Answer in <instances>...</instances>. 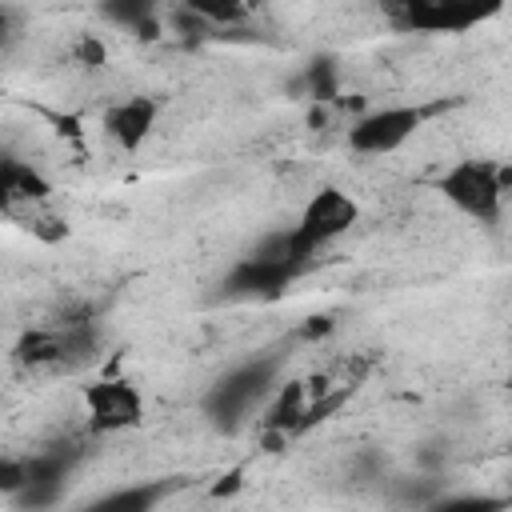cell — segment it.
Instances as JSON below:
<instances>
[{"mask_svg": "<svg viewBox=\"0 0 512 512\" xmlns=\"http://www.w3.org/2000/svg\"><path fill=\"white\" fill-rule=\"evenodd\" d=\"M104 60V44L96 36H80L76 44V64H100Z\"/></svg>", "mask_w": 512, "mask_h": 512, "instance_id": "obj_12", "label": "cell"}, {"mask_svg": "<svg viewBox=\"0 0 512 512\" xmlns=\"http://www.w3.org/2000/svg\"><path fill=\"white\" fill-rule=\"evenodd\" d=\"M100 12H104L112 24L136 28L140 36H148V28H152V20H156V12H160V0H104Z\"/></svg>", "mask_w": 512, "mask_h": 512, "instance_id": "obj_8", "label": "cell"}, {"mask_svg": "<svg viewBox=\"0 0 512 512\" xmlns=\"http://www.w3.org/2000/svg\"><path fill=\"white\" fill-rule=\"evenodd\" d=\"M84 412H88V424L104 436L112 432H128V428H140L144 424V392L132 384V380H96L84 388Z\"/></svg>", "mask_w": 512, "mask_h": 512, "instance_id": "obj_6", "label": "cell"}, {"mask_svg": "<svg viewBox=\"0 0 512 512\" xmlns=\"http://www.w3.org/2000/svg\"><path fill=\"white\" fill-rule=\"evenodd\" d=\"M428 116H432L428 104H384V108H372V112L352 120L348 148L360 152V156H392L424 128Z\"/></svg>", "mask_w": 512, "mask_h": 512, "instance_id": "obj_5", "label": "cell"}, {"mask_svg": "<svg viewBox=\"0 0 512 512\" xmlns=\"http://www.w3.org/2000/svg\"><path fill=\"white\" fill-rule=\"evenodd\" d=\"M356 220H360V204L344 188L328 184V188L312 192L304 200V208L296 212V224L284 228L288 232V248H292V256L300 264H308L320 248H328L336 236H344Z\"/></svg>", "mask_w": 512, "mask_h": 512, "instance_id": "obj_2", "label": "cell"}, {"mask_svg": "<svg viewBox=\"0 0 512 512\" xmlns=\"http://www.w3.org/2000/svg\"><path fill=\"white\" fill-rule=\"evenodd\" d=\"M276 372H280L276 356H260V360H244V364L228 368L204 392V416L216 420L220 428H236L256 404H264V396L276 384Z\"/></svg>", "mask_w": 512, "mask_h": 512, "instance_id": "obj_4", "label": "cell"}, {"mask_svg": "<svg viewBox=\"0 0 512 512\" xmlns=\"http://www.w3.org/2000/svg\"><path fill=\"white\" fill-rule=\"evenodd\" d=\"M440 196L468 220L496 224L504 212V192H508V168L484 156H464L444 168L440 176Z\"/></svg>", "mask_w": 512, "mask_h": 512, "instance_id": "obj_1", "label": "cell"}, {"mask_svg": "<svg viewBox=\"0 0 512 512\" xmlns=\"http://www.w3.org/2000/svg\"><path fill=\"white\" fill-rule=\"evenodd\" d=\"M388 20L404 32L456 36L488 24L504 12V0H384Z\"/></svg>", "mask_w": 512, "mask_h": 512, "instance_id": "obj_3", "label": "cell"}, {"mask_svg": "<svg viewBox=\"0 0 512 512\" xmlns=\"http://www.w3.org/2000/svg\"><path fill=\"white\" fill-rule=\"evenodd\" d=\"M160 124V100L156 96H124L116 104H108L104 112V132L116 148L136 152L148 144V136Z\"/></svg>", "mask_w": 512, "mask_h": 512, "instance_id": "obj_7", "label": "cell"}, {"mask_svg": "<svg viewBox=\"0 0 512 512\" xmlns=\"http://www.w3.org/2000/svg\"><path fill=\"white\" fill-rule=\"evenodd\" d=\"M184 12H192L204 24H240L248 16V0H180Z\"/></svg>", "mask_w": 512, "mask_h": 512, "instance_id": "obj_9", "label": "cell"}, {"mask_svg": "<svg viewBox=\"0 0 512 512\" xmlns=\"http://www.w3.org/2000/svg\"><path fill=\"white\" fill-rule=\"evenodd\" d=\"M28 484V460L0 456V496H16Z\"/></svg>", "mask_w": 512, "mask_h": 512, "instance_id": "obj_11", "label": "cell"}, {"mask_svg": "<svg viewBox=\"0 0 512 512\" xmlns=\"http://www.w3.org/2000/svg\"><path fill=\"white\" fill-rule=\"evenodd\" d=\"M12 32H16V12L0 0V44H8V40H12Z\"/></svg>", "mask_w": 512, "mask_h": 512, "instance_id": "obj_13", "label": "cell"}, {"mask_svg": "<svg viewBox=\"0 0 512 512\" xmlns=\"http://www.w3.org/2000/svg\"><path fill=\"white\" fill-rule=\"evenodd\" d=\"M160 500V488H120V492H108L100 496L96 504L100 508H128V512H144Z\"/></svg>", "mask_w": 512, "mask_h": 512, "instance_id": "obj_10", "label": "cell"}]
</instances>
